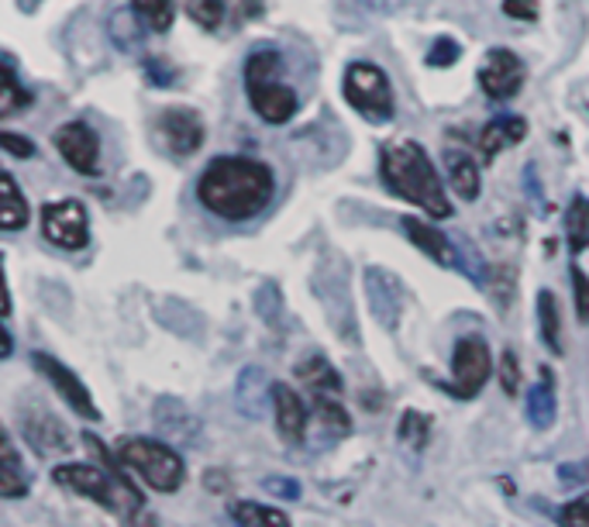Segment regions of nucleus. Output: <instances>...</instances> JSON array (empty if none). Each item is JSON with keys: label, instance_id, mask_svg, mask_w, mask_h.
I'll return each instance as SVG.
<instances>
[{"label": "nucleus", "instance_id": "nucleus-1", "mask_svg": "<svg viewBox=\"0 0 589 527\" xmlns=\"http://www.w3.org/2000/svg\"><path fill=\"white\" fill-rule=\"evenodd\" d=\"M276 194V176L266 162L245 156H221L197 180V201L215 218L242 225L263 214Z\"/></svg>", "mask_w": 589, "mask_h": 527}, {"label": "nucleus", "instance_id": "nucleus-2", "mask_svg": "<svg viewBox=\"0 0 589 527\" xmlns=\"http://www.w3.org/2000/svg\"><path fill=\"white\" fill-rule=\"evenodd\" d=\"M380 176L383 186H390L407 204L420 207L428 218H449L452 214L449 194H444V183L435 170V162L417 141H396V146L383 149Z\"/></svg>", "mask_w": 589, "mask_h": 527}, {"label": "nucleus", "instance_id": "nucleus-3", "mask_svg": "<svg viewBox=\"0 0 589 527\" xmlns=\"http://www.w3.org/2000/svg\"><path fill=\"white\" fill-rule=\"evenodd\" d=\"M53 479L62 490H69V493H80L86 500H97L101 507L114 511L117 520H122L125 527H159L155 517L146 507V500H141V493L128 483L122 472H117L114 462H111V469L83 466V462L56 466Z\"/></svg>", "mask_w": 589, "mask_h": 527}, {"label": "nucleus", "instance_id": "nucleus-4", "mask_svg": "<svg viewBox=\"0 0 589 527\" xmlns=\"http://www.w3.org/2000/svg\"><path fill=\"white\" fill-rule=\"evenodd\" d=\"M282 56L273 49H258L245 59V93L252 111L263 117L266 125H287L300 111V98L290 83L279 77Z\"/></svg>", "mask_w": 589, "mask_h": 527}, {"label": "nucleus", "instance_id": "nucleus-5", "mask_svg": "<svg viewBox=\"0 0 589 527\" xmlns=\"http://www.w3.org/2000/svg\"><path fill=\"white\" fill-rule=\"evenodd\" d=\"M117 462L128 466L141 483H149L155 493H176L183 486V459L162 442L152 438H125L117 445Z\"/></svg>", "mask_w": 589, "mask_h": 527}, {"label": "nucleus", "instance_id": "nucleus-6", "mask_svg": "<svg viewBox=\"0 0 589 527\" xmlns=\"http://www.w3.org/2000/svg\"><path fill=\"white\" fill-rule=\"evenodd\" d=\"M342 90L351 111H359L366 122L383 125L393 117V87H390V77L376 62H351L345 69Z\"/></svg>", "mask_w": 589, "mask_h": 527}, {"label": "nucleus", "instance_id": "nucleus-7", "mask_svg": "<svg viewBox=\"0 0 589 527\" xmlns=\"http://www.w3.org/2000/svg\"><path fill=\"white\" fill-rule=\"evenodd\" d=\"M493 373V358L483 339H459L452 352V379L441 382L444 393H452L455 400H473Z\"/></svg>", "mask_w": 589, "mask_h": 527}, {"label": "nucleus", "instance_id": "nucleus-8", "mask_svg": "<svg viewBox=\"0 0 589 527\" xmlns=\"http://www.w3.org/2000/svg\"><path fill=\"white\" fill-rule=\"evenodd\" d=\"M42 234L62 252H80L90 242V214L83 201L66 197L42 207Z\"/></svg>", "mask_w": 589, "mask_h": 527}, {"label": "nucleus", "instance_id": "nucleus-9", "mask_svg": "<svg viewBox=\"0 0 589 527\" xmlns=\"http://www.w3.org/2000/svg\"><path fill=\"white\" fill-rule=\"evenodd\" d=\"M32 366L53 382V390L73 406V411L80 414V417H86V421H101V411H97V403H93V397H90V390L83 387V379L69 369L66 363H59V358H53V355H45V352H35L32 355Z\"/></svg>", "mask_w": 589, "mask_h": 527}, {"label": "nucleus", "instance_id": "nucleus-10", "mask_svg": "<svg viewBox=\"0 0 589 527\" xmlns=\"http://www.w3.org/2000/svg\"><path fill=\"white\" fill-rule=\"evenodd\" d=\"M56 149L66 159L69 170L83 176H97L101 170V138L86 122H66L56 131Z\"/></svg>", "mask_w": 589, "mask_h": 527}, {"label": "nucleus", "instance_id": "nucleus-11", "mask_svg": "<svg viewBox=\"0 0 589 527\" xmlns=\"http://www.w3.org/2000/svg\"><path fill=\"white\" fill-rule=\"evenodd\" d=\"M480 87L493 101H510L524 87V62L510 49H493L480 66Z\"/></svg>", "mask_w": 589, "mask_h": 527}, {"label": "nucleus", "instance_id": "nucleus-12", "mask_svg": "<svg viewBox=\"0 0 589 527\" xmlns=\"http://www.w3.org/2000/svg\"><path fill=\"white\" fill-rule=\"evenodd\" d=\"M159 128H162V138H166V149L180 159L194 156L204 146V135H207L200 114L190 107H170L159 117Z\"/></svg>", "mask_w": 589, "mask_h": 527}, {"label": "nucleus", "instance_id": "nucleus-13", "mask_svg": "<svg viewBox=\"0 0 589 527\" xmlns=\"http://www.w3.org/2000/svg\"><path fill=\"white\" fill-rule=\"evenodd\" d=\"M273 406H276V431L287 445H300L308 438V406L303 397L290 387V382H276L273 387Z\"/></svg>", "mask_w": 589, "mask_h": 527}, {"label": "nucleus", "instance_id": "nucleus-14", "mask_svg": "<svg viewBox=\"0 0 589 527\" xmlns=\"http://www.w3.org/2000/svg\"><path fill=\"white\" fill-rule=\"evenodd\" d=\"M152 417H155V427L162 431V435L176 445H194L200 438V421L186 411V403H180L176 397H162L155 403Z\"/></svg>", "mask_w": 589, "mask_h": 527}, {"label": "nucleus", "instance_id": "nucleus-15", "mask_svg": "<svg viewBox=\"0 0 589 527\" xmlns=\"http://www.w3.org/2000/svg\"><path fill=\"white\" fill-rule=\"evenodd\" d=\"M524 135H528V122H524V117L504 114V117H497V122H489V125L480 131L483 162H493L504 149L517 146V141H524Z\"/></svg>", "mask_w": 589, "mask_h": 527}, {"label": "nucleus", "instance_id": "nucleus-16", "mask_svg": "<svg viewBox=\"0 0 589 527\" xmlns=\"http://www.w3.org/2000/svg\"><path fill=\"white\" fill-rule=\"evenodd\" d=\"M404 231H407V238H411V245L420 249L424 255H431L438 266H452V262H455L452 242H449V238H444L435 225L420 221V218H404Z\"/></svg>", "mask_w": 589, "mask_h": 527}, {"label": "nucleus", "instance_id": "nucleus-17", "mask_svg": "<svg viewBox=\"0 0 589 527\" xmlns=\"http://www.w3.org/2000/svg\"><path fill=\"white\" fill-rule=\"evenodd\" d=\"M266 397H273V387L266 382V373L258 366H245L239 376V387H234V400H239V411L245 417H263L266 414Z\"/></svg>", "mask_w": 589, "mask_h": 527}, {"label": "nucleus", "instance_id": "nucleus-18", "mask_svg": "<svg viewBox=\"0 0 589 527\" xmlns=\"http://www.w3.org/2000/svg\"><path fill=\"white\" fill-rule=\"evenodd\" d=\"M444 170H449V183L462 201H476L480 197V162L462 152V149H449L444 152Z\"/></svg>", "mask_w": 589, "mask_h": 527}, {"label": "nucleus", "instance_id": "nucleus-19", "mask_svg": "<svg viewBox=\"0 0 589 527\" xmlns=\"http://www.w3.org/2000/svg\"><path fill=\"white\" fill-rule=\"evenodd\" d=\"M524 411H528V421L538 431H548L552 427V421H555V376H552L548 366L541 369V379L528 390Z\"/></svg>", "mask_w": 589, "mask_h": 527}, {"label": "nucleus", "instance_id": "nucleus-20", "mask_svg": "<svg viewBox=\"0 0 589 527\" xmlns=\"http://www.w3.org/2000/svg\"><path fill=\"white\" fill-rule=\"evenodd\" d=\"M25 435H28V442H32L38 451H66V448H69L66 427H62L53 414H45V411H32V414L25 417Z\"/></svg>", "mask_w": 589, "mask_h": 527}, {"label": "nucleus", "instance_id": "nucleus-21", "mask_svg": "<svg viewBox=\"0 0 589 527\" xmlns=\"http://www.w3.org/2000/svg\"><path fill=\"white\" fill-rule=\"evenodd\" d=\"M28 201L18 190L11 173H0V228L4 231H21L28 225Z\"/></svg>", "mask_w": 589, "mask_h": 527}, {"label": "nucleus", "instance_id": "nucleus-22", "mask_svg": "<svg viewBox=\"0 0 589 527\" xmlns=\"http://www.w3.org/2000/svg\"><path fill=\"white\" fill-rule=\"evenodd\" d=\"M297 376L308 382L311 393H342V376L335 373V366L327 363L324 355H311V358H300L297 363Z\"/></svg>", "mask_w": 589, "mask_h": 527}, {"label": "nucleus", "instance_id": "nucleus-23", "mask_svg": "<svg viewBox=\"0 0 589 527\" xmlns=\"http://www.w3.org/2000/svg\"><path fill=\"white\" fill-rule=\"evenodd\" d=\"M32 486V472L21 466V455L14 448L11 438H4V472H0V496L4 500H18L25 496Z\"/></svg>", "mask_w": 589, "mask_h": 527}, {"label": "nucleus", "instance_id": "nucleus-24", "mask_svg": "<svg viewBox=\"0 0 589 527\" xmlns=\"http://www.w3.org/2000/svg\"><path fill=\"white\" fill-rule=\"evenodd\" d=\"M228 514L239 527H290L287 514L273 511V507H263V503H255V500H234L228 507Z\"/></svg>", "mask_w": 589, "mask_h": 527}, {"label": "nucleus", "instance_id": "nucleus-25", "mask_svg": "<svg viewBox=\"0 0 589 527\" xmlns=\"http://www.w3.org/2000/svg\"><path fill=\"white\" fill-rule=\"evenodd\" d=\"M538 324H541V339H545V345L558 355L562 352V318H558V300L548 290L538 294Z\"/></svg>", "mask_w": 589, "mask_h": 527}, {"label": "nucleus", "instance_id": "nucleus-26", "mask_svg": "<svg viewBox=\"0 0 589 527\" xmlns=\"http://www.w3.org/2000/svg\"><path fill=\"white\" fill-rule=\"evenodd\" d=\"M0 77H4V83H0V117H11V114H18L21 107L32 104V93L21 90L11 59H4V69H0Z\"/></svg>", "mask_w": 589, "mask_h": 527}, {"label": "nucleus", "instance_id": "nucleus-27", "mask_svg": "<svg viewBox=\"0 0 589 527\" xmlns=\"http://www.w3.org/2000/svg\"><path fill=\"white\" fill-rule=\"evenodd\" d=\"M131 8L152 32H170L176 18V0H131Z\"/></svg>", "mask_w": 589, "mask_h": 527}, {"label": "nucleus", "instance_id": "nucleus-28", "mask_svg": "<svg viewBox=\"0 0 589 527\" xmlns=\"http://www.w3.org/2000/svg\"><path fill=\"white\" fill-rule=\"evenodd\" d=\"M565 231H569V249L579 255L589 245V201L576 197L569 207V218H565Z\"/></svg>", "mask_w": 589, "mask_h": 527}, {"label": "nucleus", "instance_id": "nucleus-29", "mask_svg": "<svg viewBox=\"0 0 589 527\" xmlns=\"http://www.w3.org/2000/svg\"><path fill=\"white\" fill-rule=\"evenodd\" d=\"M314 406H317V417L327 431H335V435H348V414H345V406L338 403L335 393H314Z\"/></svg>", "mask_w": 589, "mask_h": 527}, {"label": "nucleus", "instance_id": "nucleus-30", "mask_svg": "<svg viewBox=\"0 0 589 527\" xmlns=\"http://www.w3.org/2000/svg\"><path fill=\"white\" fill-rule=\"evenodd\" d=\"M186 14H190L204 32H218L224 25L228 4L224 0H186Z\"/></svg>", "mask_w": 589, "mask_h": 527}, {"label": "nucleus", "instance_id": "nucleus-31", "mask_svg": "<svg viewBox=\"0 0 589 527\" xmlns=\"http://www.w3.org/2000/svg\"><path fill=\"white\" fill-rule=\"evenodd\" d=\"M428 427H431V417L428 414H417V411H407L404 421H400V438H404L407 448L420 451L424 442H428Z\"/></svg>", "mask_w": 589, "mask_h": 527}, {"label": "nucleus", "instance_id": "nucleus-32", "mask_svg": "<svg viewBox=\"0 0 589 527\" xmlns=\"http://www.w3.org/2000/svg\"><path fill=\"white\" fill-rule=\"evenodd\" d=\"M497 376H500L504 393H507V397H517V390H521V366H517V355H513V352H504V355H500Z\"/></svg>", "mask_w": 589, "mask_h": 527}, {"label": "nucleus", "instance_id": "nucleus-33", "mask_svg": "<svg viewBox=\"0 0 589 527\" xmlns=\"http://www.w3.org/2000/svg\"><path fill=\"white\" fill-rule=\"evenodd\" d=\"M266 493H273L276 500H300V483L293 476H266Z\"/></svg>", "mask_w": 589, "mask_h": 527}, {"label": "nucleus", "instance_id": "nucleus-34", "mask_svg": "<svg viewBox=\"0 0 589 527\" xmlns=\"http://www.w3.org/2000/svg\"><path fill=\"white\" fill-rule=\"evenodd\" d=\"M562 527H589V493L573 500V503H565Z\"/></svg>", "mask_w": 589, "mask_h": 527}, {"label": "nucleus", "instance_id": "nucleus-35", "mask_svg": "<svg viewBox=\"0 0 589 527\" xmlns=\"http://www.w3.org/2000/svg\"><path fill=\"white\" fill-rule=\"evenodd\" d=\"M455 59H459V45H455L452 38H438V42L431 45V53H428V66H435V69H438V66H441V69L452 66Z\"/></svg>", "mask_w": 589, "mask_h": 527}, {"label": "nucleus", "instance_id": "nucleus-36", "mask_svg": "<svg viewBox=\"0 0 589 527\" xmlns=\"http://www.w3.org/2000/svg\"><path fill=\"white\" fill-rule=\"evenodd\" d=\"M0 146H4L14 159H32L35 156V141L32 138H21L14 131H0Z\"/></svg>", "mask_w": 589, "mask_h": 527}, {"label": "nucleus", "instance_id": "nucleus-37", "mask_svg": "<svg viewBox=\"0 0 589 527\" xmlns=\"http://www.w3.org/2000/svg\"><path fill=\"white\" fill-rule=\"evenodd\" d=\"M573 286H576V314L579 321H589V276L573 266Z\"/></svg>", "mask_w": 589, "mask_h": 527}, {"label": "nucleus", "instance_id": "nucleus-38", "mask_svg": "<svg viewBox=\"0 0 589 527\" xmlns=\"http://www.w3.org/2000/svg\"><path fill=\"white\" fill-rule=\"evenodd\" d=\"M504 14L510 21H538L541 8L538 0H504Z\"/></svg>", "mask_w": 589, "mask_h": 527}, {"label": "nucleus", "instance_id": "nucleus-39", "mask_svg": "<svg viewBox=\"0 0 589 527\" xmlns=\"http://www.w3.org/2000/svg\"><path fill=\"white\" fill-rule=\"evenodd\" d=\"M586 472H589L586 466H562V469H558V476H562V483H565V486H573L576 479L582 483V479H586Z\"/></svg>", "mask_w": 589, "mask_h": 527}]
</instances>
